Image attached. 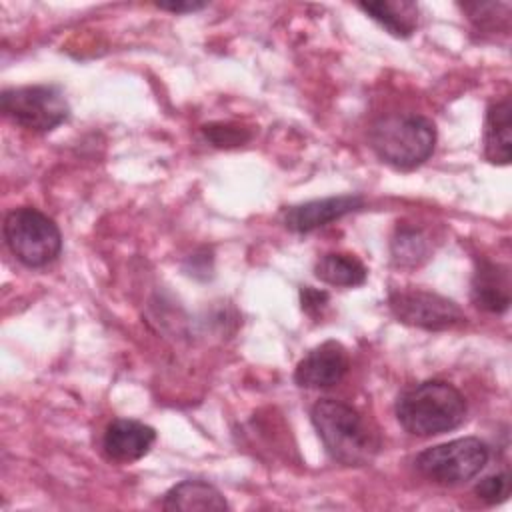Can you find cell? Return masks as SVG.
Returning <instances> with one entry per match:
<instances>
[{"label":"cell","mask_w":512,"mask_h":512,"mask_svg":"<svg viewBox=\"0 0 512 512\" xmlns=\"http://www.w3.org/2000/svg\"><path fill=\"white\" fill-rule=\"evenodd\" d=\"M388 308L398 322L432 332L450 330L466 322L462 308L454 300L422 288L392 290Z\"/></svg>","instance_id":"obj_7"},{"label":"cell","mask_w":512,"mask_h":512,"mask_svg":"<svg viewBox=\"0 0 512 512\" xmlns=\"http://www.w3.org/2000/svg\"><path fill=\"white\" fill-rule=\"evenodd\" d=\"M0 108L16 126L38 134L52 132L70 114L62 90L50 84L8 88L0 96Z\"/></svg>","instance_id":"obj_6"},{"label":"cell","mask_w":512,"mask_h":512,"mask_svg":"<svg viewBox=\"0 0 512 512\" xmlns=\"http://www.w3.org/2000/svg\"><path fill=\"white\" fill-rule=\"evenodd\" d=\"M164 510H228L230 504L226 502L224 494L210 482L204 480H184L172 486L162 500Z\"/></svg>","instance_id":"obj_13"},{"label":"cell","mask_w":512,"mask_h":512,"mask_svg":"<svg viewBox=\"0 0 512 512\" xmlns=\"http://www.w3.org/2000/svg\"><path fill=\"white\" fill-rule=\"evenodd\" d=\"M310 420L328 456L344 466H364L380 450V434L350 404L334 398H320Z\"/></svg>","instance_id":"obj_1"},{"label":"cell","mask_w":512,"mask_h":512,"mask_svg":"<svg viewBox=\"0 0 512 512\" xmlns=\"http://www.w3.org/2000/svg\"><path fill=\"white\" fill-rule=\"evenodd\" d=\"M202 132L214 146H238L250 138V134L244 128H238L234 124H222V122L206 124Z\"/></svg>","instance_id":"obj_18"},{"label":"cell","mask_w":512,"mask_h":512,"mask_svg":"<svg viewBox=\"0 0 512 512\" xmlns=\"http://www.w3.org/2000/svg\"><path fill=\"white\" fill-rule=\"evenodd\" d=\"M160 10L174 12V14H188V12H198L206 8V2H196V0H176V2H158L156 4Z\"/></svg>","instance_id":"obj_20"},{"label":"cell","mask_w":512,"mask_h":512,"mask_svg":"<svg viewBox=\"0 0 512 512\" xmlns=\"http://www.w3.org/2000/svg\"><path fill=\"white\" fill-rule=\"evenodd\" d=\"M154 442L156 430L152 426L132 418H116L104 430L102 450L108 460L128 464L146 456Z\"/></svg>","instance_id":"obj_10"},{"label":"cell","mask_w":512,"mask_h":512,"mask_svg":"<svg viewBox=\"0 0 512 512\" xmlns=\"http://www.w3.org/2000/svg\"><path fill=\"white\" fill-rule=\"evenodd\" d=\"M394 412L408 434L428 438L458 428L466 418L468 406L454 384L424 380L398 396Z\"/></svg>","instance_id":"obj_2"},{"label":"cell","mask_w":512,"mask_h":512,"mask_svg":"<svg viewBox=\"0 0 512 512\" xmlns=\"http://www.w3.org/2000/svg\"><path fill=\"white\" fill-rule=\"evenodd\" d=\"M350 368L346 348L336 340H326L312 348L294 370V382L300 388H332L342 382Z\"/></svg>","instance_id":"obj_8"},{"label":"cell","mask_w":512,"mask_h":512,"mask_svg":"<svg viewBox=\"0 0 512 512\" xmlns=\"http://www.w3.org/2000/svg\"><path fill=\"white\" fill-rule=\"evenodd\" d=\"M300 302H302V310H306L308 314H318L322 312V308L328 302V294L324 290H314L312 286L302 288L300 292Z\"/></svg>","instance_id":"obj_19"},{"label":"cell","mask_w":512,"mask_h":512,"mask_svg":"<svg viewBox=\"0 0 512 512\" xmlns=\"http://www.w3.org/2000/svg\"><path fill=\"white\" fill-rule=\"evenodd\" d=\"M358 8L396 38H408L418 28V6L410 0L360 2Z\"/></svg>","instance_id":"obj_14"},{"label":"cell","mask_w":512,"mask_h":512,"mask_svg":"<svg viewBox=\"0 0 512 512\" xmlns=\"http://www.w3.org/2000/svg\"><path fill=\"white\" fill-rule=\"evenodd\" d=\"M368 138L382 162L398 170H412L432 156L436 126L422 114H388L370 126Z\"/></svg>","instance_id":"obj_3"},{"label":"cell","mask_w":512,"mask_h":512,"mask_svg":"<svg viewBox=\"0 0 512 512\" xmlns=\"http://www.w3.org/2000/svg\"><path fill=\"white\" fill-rule=\"evenodd\" d=\"M8 250L28 268H42L54 262L62 250L58 224L32 206H20L6 214L2 226Z\"/></svg>","instance_id":"obj_4"},{"label":"cell","mask_w":512,"mask_h":512,"mask_svg":"<svg viewBox=\"0 0 512 512\" xmlns=\"http://www.w3.org/2000/svg\"><path fill=\"white\" fill-rule=\"evenodd\" d=\"M490 448L474 436L456 438L420 452L414 460L418 472L440 486H458L478 476L488 464Z\"/></svg>","instance_id":"obj_5"},{"label":"cell","mask_w":512,"mask_h":512,"mask_svg":"<svg viewBox=\"0 0 512 512\" xmlns=\"http://www.w3.org/2000/svg\"><path fill=\"white\" fill-rule=\"evenodd\" d=\"M430 250L426 232L416 226H398L390 242V254L396 266H420L428 260Z\"/></svg>","instance_id":"obj_16"},{"label":"cell","mask_w":512,"mask_h":512,"mask_svg":"<svg viewBox=\"0 0 512 512\" xmlns=\"http://www.w3.org/2000/svg\"><path fill=\"white\" fill-rule=\"evenodd\" d=\"M474 492L486 504H500L510 494V476L506 472L490 474L476 484Z\"/></svg>","instance_id":"obj_17"},{"label":"cell","mask_w":512,"mask_h":512,"mask_svg":"<svg viewBox=\"0 0 512 512\" xmlns=\"http://www.w3.org/2000/svg\"><path fill=\"white\" fill-rule=\"evenodd\" d=\"M484 156L492 164H508L512 156V104L510 96L492 102L486 112Z\"/></svg>","instance_id":"obj_12"},{"label":"cell","mask_w":512,"mask_h":512,"mask_svg":"<svg viewBox=\"0 0 512 512\" xmlns=\"http://www.w3.org/2000/svg\"><path fill=\"white\" fill-rule=\"evenodd\" d=\"M364 206V198L360 194H342L320 200H310L298 206H292L284 214V226L292 232L306 234L328 226L334 220H340L346 214H352Z\"/></svg>","instance_id":"obj_9"},{"label":"cell","mask_w":512,"mask_h":512,"mask_svg":"<svg viewBox=\"0 0 512 512\" xmlns=\"http://www.w3.org/2000/svg\"><path fill=\"white\" fill-rule=\"evenodd\" d=\"M472 302L490 314L510 308V272L506 266L482 260L472 278Z\"/></svg>","instance_id":"obj_11"},{"label":"cell","mask_w":512,"mask_h":512,"mask_svg":"<svg viewBox=\"0 0 512 512\" xmlns=\"http://www.w3.org/2000/svg\"><path fill=\"white\" fill-rule=\"evenodd\" d=\"M314 276L330 286L354 288L366 282L368 270L362 264V260H358L354 254L328 252L316 262Z\"/></svg>","instance_id":"obj_15"}]
</instances>
